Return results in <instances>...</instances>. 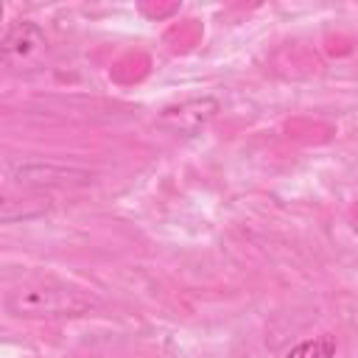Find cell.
Masks as SVG:
<instances>
[{"instance_id":"obj_3","label":"cell","mask_w":358,"mask_h":358,"mask_svg":"<svg viewBox=\"0 0 358 358\" xmlns=\"http://www.w3.org/2000/svg\"><path fill=\"white\" fill-rule=\"evenodd\" d=\"M218 109H221V103L213 95L187 98V101H179L173 106H165L157 117V126H162L165 131L179 134V137H196L215 120Z\"/></svg>"},{"instance_id":"obj_2","label":"cell","mask_w":358,"mask_h":358,"mask_svg":"<svg viewBox=\"0 0 358 358\" xmlns=\"http://www.w3.org/2000/svg\"><path fill=\"white\" fill-rule=\"evenodd\" d=\"M48 48H50L48 45V34L31 20L11 22L0 36V56L14 70L36 67L48 56Z\"/></svg>"},{"instance_id":"obj_4","label":"cell","mask_w":358,"mask_h":358,"mask_svg":"<svg viewBox=\"0 0 358 358\" xmlns=\"http://www.w3.org/2000/svg\"><path fill=\"white\" fill-rule=\"evenodd\" d=\"M90 173L81 168H64V165H53V162H20L11 171V182L20 187H42V185H70V182H87Z\"/></svg>"},{"instance_id":"obj_5","label":"cell","mask_w":358,"mask_h":358,"mask_svg":"<svg viewBox=\"0 0 358 358\" xmlns=\"http://www.w3.org/2000/svg\"><path fill=\"white\" fill-rule=\"evenodd\" d=\"M50 210V201L48 199H42V196H34V199H28V201H14V199H6L3 204H0V218L6 221V224H14V221H31V218H39V215H45Z\"/></svg>"},{"instance_id":"obj_6","label":"cell","mask_w":358,"mask_h":358,"mask_svg":"<svg viewBox=\"0 0 358 358\" xmlns=\"http://www.w3.org/2000/svg\"><path fill=\"white\" fill-rule=\"evenodd\" d=\"M336 350H338L336 336L322 333V336H313V338H302V341H296V344H294L282 358H336Z\"/></svg>"},{"instance_id":"obj_1","label":"cell","mask_w":358,"mask_h":358,"mask_svg":"<svg viewBox=\"0 0 358 358\" xmlns=\"http://www.w3.org/2000/svg\"><path fill=\"white\" fill-rule=\"evenodd\" d=\"M95 299L67 282L36 277L22 280L6 294V310L17 319H48V316H78L87 313Z\"/></svg>"}]
</instances>
